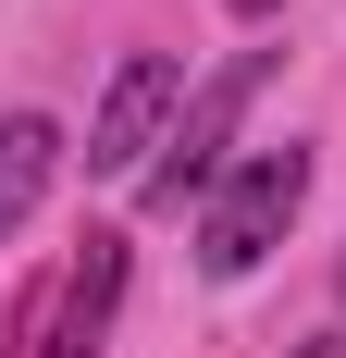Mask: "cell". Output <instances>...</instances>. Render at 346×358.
<instances>
[{
	"instance_id": "obj_5",
	"label": "cell",
	"mask_w": 346,
	"mask_h": 358,
	"mask_svg": "<svg viewBox=\"0 0 346 358\" xmlns=\"http://www.w3.org/2000/svg\"><path fill=\"white\" fill-rule=\"evenodd\" d=\"M50 173H62V124L50 111H0V248L25 235V210L50 198Z\"/></svg>"
},
{
	"instance_id": "obj_8",
	"label": "cell",
	"mask_w": 346,
	"mask_h": 358,
	"mask_svg": "<svg viewBox=\"0 0 346 358\" xmlns=\"http://www.w3.org/2000/svg\"><path fill=\"white\" fill-rule=\"evenodd\" d=\"M334 285H346V272H334Z\"/></svg>"
},
{
	"instance_id": "obj_3",
	"label": "cell",
	"mask_w": 346,
	"mask_h": 358,
	"mask_svg": "<svg viewBox=\"0 0 346 358\" xmlns=\"http://www.w3.org/2000/svg\"><path fill=\"white\" fill-rule=\"evenodd\" d=\"M173 124H186V62L173 50H124V74L87 111V173H148Z\"/></svg>"
},
{
	"instance_id": "obj_1",
	"label": "cell",
	"mask_w": 346,
	"mask_h": 358,
	"mask_svg": "<svg viewBox=\"0 0 346 358\" xmlns=\"http://www.w3.org/2000/svg\"><path fill=\"white\" fill-rule=\"evenodd\" d=\"M310 173H321V161L284 136V148H247L235 173L210 185V210H198V272H210V285H247V272H260V259L297 235V210H310Z\"/></svg>"
},
{
	"instance_id": "obj_2",
	"label": "cell",
	"mask_w": 346,
	"mask_h": 358,
	"mask_svg": "<svg viewBox=\"0 0 346 358\" xmlns=\"http://www.w3.org/2000/svg\"><path fill=\"white\" fill-rule=\"evenodd\" d=\"M260 74H272V50L223 62L198 99H186V124H173V136H161V161L137 173V198H148V210H186V198L210 210V185L235 173V124H247V99H260Z\"/></svg>"
},
{
	"instance_id": "obj_6",
	"label": "cell",
	"mask_w": 346,
	"mask_h": 358,
	"mask_svg": "<svg viewBox=\"0 0 346 358\" xmlns=\"http://www.w3.org/2000/svg\"><path fill=\"white\" fill-rule=\"evenodd\" d=\"M284 358H346V334H310V346H284Z\"/></svg>"
},
{
	"instance_id": "obj_7",
	"label": "cell",
	"mask_w": 346,
	"mask_h": 358,
	"mask_svg": "<svg viewBox=\"0 0 346 358\" xmlns=\"http://www.w3.org/2000/svg\"><path fill=\"white\" fill-rule=\"evenodd\" d=\"M223 13H247V25H272V13H284V0H223Z\"/></svg>"
},
{
	"instance_id": "obj_4",
	"label": "cell",
	"mask_w": 346,
	"mask_h": 358,
	"mask_svg": "<svg viewBox=\"0 0 346 358\" xmlns=\"http://www.w3.org/2000/svg\"><path fill=\"white\" fill-rule=\"evenodd\" d=\"M124 272H137V248L99 222V235H87V259L62 272V296H50V334H37V358H99L111 309H124Z\"/></svg>"
}]
</instances>
